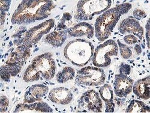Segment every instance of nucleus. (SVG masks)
Segmentation results:
<instances>
[{"instance_id": "2", "label": "nucleus", "mask_w": 150, "mask_h": 113, "mask_svg": "<svg viewBox=\"0 0 150 113\" xmlns=\"http://www.w3.org/2000/svg\"><path fill=\"white\" fill-rule=\"evenodd\" d=\"M130 3H123L109 9L96 19L95 23L96 37L100 42L106 40L113 31L120 17L132 9Z\"/></svg>"}, {"instance_id": "10", "label": "nucleus", "mask_w": 150, "mask_h": 113, "mask_svg": "<svg viewBox=\"0 0 150 113\" xmlns=\"http://www.w3.org/2000/svg\"><path fill=\"white\" fill-rule=\"evenodd\" d=\"M54 26L55 21L51 19L30 29L23 35V42L22 45L29 48L32 47L33 45L38 42L45 34L48 33Z\"/></svg>"}, {"instance_id": "9", "label": "nucleus", "mask_w": 150, "mask_h": 113, "mask_svg": "<svg viewBox=\"0 0 150 113\" xmlns=\"http://www.w3.org/2000/svg\"><path fill=\"white\" fill-rule=\"evenodd\" d=\"M78 108L81 112H102L103 102L98 93L90 90L83 93L78 100Z\"/></svg>"}, {"instance_id": "27", "label": "nucleus", "mask_w": 150, "mask_h": 113, "mask_svg": "<svg viewBox=\"0 0 150 113\" xmlns=\"http://www.w3.org/2000/svg\"><path fill=\"white\" fill-rule=\"evenodd\" d=\"M124 41H125V42H126V43L131 45L135 44L137 42V37L133 34H129L125 36V37H124Z\"/></svg>"}, {"instance_id": "26", "label": "nucleus", "mask_w": 150, "mask_h": 113, "mask_svg": "<svg viewBox=\"0 0 150 113\" xmlns=\"http://www.w3.org/2000/svg\"><path fill=\"white\" fill-rule=\"evenodd\" d=\"M133 15L135 19L141 20L143 18H146V14L145 12L142 10L140 9H136L133 12Z\"/></svg>"}, {"instance_id": "12", "label": "nucleus", "mask_w": 150, "mask_h": 113, "mask_svg": "<svg viewBox=\"0 0 150 113\" xmlns=\"http://www.w3.org/2000/svg\"><path fill=\"white\" fill-rule=\"evenodd\" d=\"M118 30L122 34H133L134 36L139 37L141 41L144 37V28L141 27L139 22L132 17L124 19L121 22Z\"/></svg>"}, {"instance_id": "5", "label": "nucleus", "mask_w": 150, "mask_h": 113, "mask_svg": "<svg viewBox=\"0 0 150 113\" xmlns=\"http://www.w3.org/2000/svg\"><path fill=\"white\" fill-rule=\"evenodd\" d=\"M112 1L109 0H86L79 1L77 4L75 18L79 21L91 20L95 15H100L108 10Z\"/></svg>"}, {"instance_id": "29", "label": "nucleus", "mask_w": 150, "mask_h": 113, "mask_svg": "<svg viewBox=\"0 0 150 113\" xmlns=\"http://www.w3.org/2000/svg\"><path fill=\"white\" fill-rule=\"evenodd\" d=\"M145 28L146 30V43H147V46L148 47V48H149V20L147 21V23L145 26Z\"/></svg>"}, {"instance_id": "28", "label": "nucleus", "mask_w": 150, "mask_h": 113, "mask_svg": "<svg viewBox=\"0 0 150 113\" xmlns=\"http://www.w3.org/2000/svg\"><path fill=\"white\" fill-rule=\"evenodd\" d=\"M11 1H8V0H1V7H0V11L3 12H7L8 11Z\"/></svg>"}, {"instance_id": "20", "label": "nucleus", "mask_w": 150, "mask_h": 113, "mask_svg": "<svg viewBox=\"0 0 150 113\" xmlns=\"http://www.w3.org/2000/svg\"><path fill=\"white\" fill-rule=\"evenodd\" d=\"M150 108L140 100H132L126 110V112H149Z\"/></svg>"}, {"instance_id": "14", "label": "nucleus", "mask_w": 150, "mask_h": 113, "mask_svg": "<svg viewBox=\"0 0 150 113\" xmlns=\"http://www.w3.org/2000/svg\"><path fill=\"white\" fill-rule=\"evenodd\" d=\"M49 87L43 84L33 85L27 90L24 96V102L26 104H33L40 101L42 97L48 93Z\"/></svg>"}, {"instance_id": "21", "label": "nucleus", "mask_w": 150, "mask_h": 113, "mask_svg": "<svg viewBox=\"0 0 150 113\" xmlns=\"http://www.w3.org/2000/svg\"><path fill=\"white\" fill-rule=\"evenodd\" d=\"M75 75L74 70L71 67H65L57 75V80L59 83H64L73 79Z\"/></svg>"}, {"instance_id": "6", "label": "nucleus", "mask_w": 150, "mask_h": 113, "mask_svg": "<svg viewBox=\"0 0 150 113\" xmlns=\"http://www.w3.org/2000/svg\"><path fill=\"white\" fill-rule=\"evenodd\" d=\"M30 55V48L25 45L19 46L16 51L9 55L1 69L5 70L11 77H15L20 72L25 62Z\"/></svg>"}, {"instance_id": "18", "label": "nucleus", "mask_w": 150, "mask_h": 113, "mask_svg": "<svg viewBox=\"0 0 150 113\" xmlns=\"http://www.w3.org/2000/svg\"><path fill=\"white\" fill-rule=\"evenodd\" d=\"M34 111L40 112H52V109L47 104L43 102H34L28 104H19L17 105L14 112Z\"/></svg>"}, {"instance_id": "11", "label": "nucleus", "mask_w": 150, "mask_h": 113, "mask_svg": "<svg viewBox=\"0 0 150 113\" xmlns=\"http://www.w3.org/2000/svg\"><path fill=\"white\" fill-rule=\"evenodd\" d=\"M133 82V80L127 75H116L114 84L115 95L120 97H126L132 90Z\"/></svg>"}, {"instance_id": "7", "label": "nucleus", "mask_w": 150, "mask_h": 113, "mask_svg": "<svg viewBox=\"0 0 150 113\" xmlns=\"http://www.w3.org/2000/svg\"><path fill=\"white\" fill-rule=\"evenodd\" d=\"M118 53V46L113 40H108L98 45L94 53L92 61L94 66L106 68L111 63L112 56H117Z\"/></svg>"}, {"instance_id": "17", "label": "nucleus", "mask_w": 150, "mask_h": 113, "mask_svg": "<svg viewBox=\"0 0 150 113\" xmlns=\"http://www.w3.org/2000/svg\"><path fill=\"white\" fill-rule=\"evenodd\" d=\"M99 95L101 99L105 102L106 112H114L115 104L113 102L114 93L112 87L108 84L102 86L99 89Z\"/></svg>"}, {"instance_id": "19", "label": "nucleus", "mask_w": 150, "mask_h": 113, "mask_svg": "<svg viewBox=\"0 0 150 113\" xmlns=\"http://www.w3.org/2000/svg\"><path fill=\"white\" fill-rule=\"evenodd\" d=\"M67 30L55 31L46 35L44 41L54 47H60L67 39Z\"/></svg>"}, {"instance_id": "8", "label": "nucleus", "mask_w": 150, "mask_h": 113, "mask_svg": "<svg viewBox=\"0 0 150 113\" xmlns=\"http://www.w3.org/2000/svg\"><path fill=\"white\" fill-rule=\"evenodd\" d=\"M106 80L104 70L101 68L86 66L79 70L76 76V82L86 86L102 85Z\"/></svg>"}, {"instance_id": "30", "label": "nucleus", "mask_w": 150, "mask_h": 113, "mask_svg": "<svg viewBox=\"0 0 150 113\" xmlns=\"http://www.w3.org/2000/svg\"><path fill=\"white\" fill-rule=\"evenodd\" d=\"M134 50L137 54V55H140L142 53V49L141 48V46L139 45H136L134 46Z\"/></svg>"}, {"instance_id": "16", "label": "nucleus", "mask_w": 150, "mask_h": 113, "mask_svg": "<svg viewBox=\"0 0 150 113\" xmlns=\"http://www.w3.org/2000/svg\"><path fill=\"white\" fill-rule=\"evenodd\" d=\"M134 94L140 99L148 100L150 97V77L137 80L133 85Z\"/></svg>"}, {"instance_id": "13", "label": "nucleus", "mask_w": 150, "mask_h": 113, "mask_svg": "<svg viewBox=\"0 0 150 113\" xmlns=\"http://www.w3.org/2000/svg\"><path fill=\"white\" fill-rule=\"evenodd\" d=\"M48 98L54 103L67 105L71 102L73 96L71 92L67 88L57 87L49 92Z\"/></svg>"}, {"instance_id": "25", "label": "nucleus", "mask_w": 150, "mask_h": 113, "mask_svg": "<svg viewBox=\"0 0 150 113\" xmlns=\"http://www.w3.org/2000/svg\"><path fill=\"white\" fill-rule=\"evenodd\" d=\"M119 71L120 73L123 74L125 75H129L130 73L131 72V68L130 66L124 63H121V64L119 68Z\"/></svg>"}, {"instance_id": "23", "label": "nucleus", "mask_w": 150, "mask_h": 113, "mask_svg": "<svg viewBox=\"0 0 150 113\" xmlns=\"http://www.w3.org/2000/svg\"><path fill=\"white\" fill-rule=\"evenodd\" d=\"M117 42L120 48L121 55L124 59H129L132 55V50L128 46L120 42V40H118Z\"/></svg>"}, {"instance_id": "4", "label": "nucleus", "mask_w": 150, "mask_h": 113, "mask_svg": "<svg viewBox=\"0 0 150 113\" xmlns=\"http://www.w3.org/2000/svg\"><path fill=\"white\" fill-rule=\"evenodd\" d=\"M91 42L85 39H75L70 42L64 49V55L71 63L84 66L90 61L94 53Z\"/></svg>"}, {"instance_id": "24", "label": "nucleus", "mask_w": 150, "mask_h": 113, "mask_svg": "<svg viewBox=\"0 0 150 113\" xmlns=\"http://www.w3.org/2000/svg\"><path fill=\"white\" fill-rule=\"evenodd\" d=\"M9 105V100L8 98L5 96H1L0 100V112H6Z\"/></svg>"}, {"instance_id": "3", "label": "nucleus", "mask_w": 150, "mask_h": 113, "mask_svg": "<svg viewBox=\"0 0 150 113\" xmlns=\"http://www.w3.org/2000/svg\"><path fill=\"white\" fill-rule=\"evenodd\" d=\"M55 70L56 66L52 54L46 53L33 60L23 74V80L27 82H33L40 80L41 77L50 80L54 78Z\"/></svg>"}, {"instance_id": "1", "label": "nucleus", "mask_w": 150, "mask_h": 113, "mask_svg": "<svg viewBox=\"0 0 150 113\" xmlns=\"http://www.w3.org/2000/svg\"><path fill=\"white\" fill-rule=\"evenodd\" d=\"M55 7L52 1H22L12 16L13 24H28L41 21L50 15Z\"/></svg>"}, {"instance_id": "15", "label": "nucleus", "mask_w": 150, "mask_h": 113, "mask_svg": "<svg viewBox=\"0 0 150 113\" xmlns=\"http://www.w3.org/2000/svg\"><path fill=\"white\" fill-rule=\"evenodd\" d=\"M67 33L71 37H79L85 36L88 39H91L94 36V30L91 25L83 22L76 24L73 27L69 28L67 30Z\"/></svg>"}, {"instance_id": "22", "label": "nucleus", "mask_w": 150, "mask_h": 113, "mask_svg": "<svg viewBox=\"0 0 150 113\" xmlns=\"http://www.w3.org/2000/svg\"><path fill=\"white\" fill-rule=\"evenodd\" d=\"M72 16L69 13H64L62 18L60 20L59 22L58 23L56 31H64L67 30L69 29V26L71 23Z\"/></svg>"}]
</instances>
